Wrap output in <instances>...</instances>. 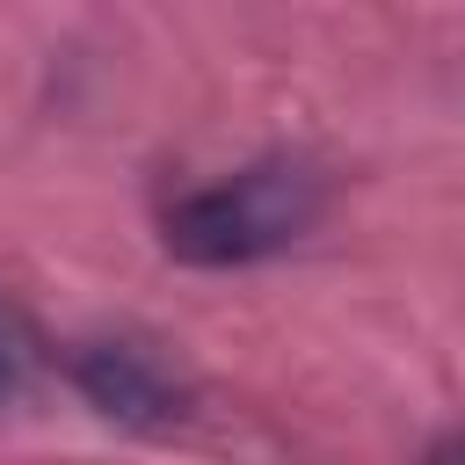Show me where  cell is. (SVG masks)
<instances>
[{
	"label": "cell",
	"mask_w": 465,
	"mask_h": 465,
	"mask_svg": "<svg viewBox=\"0 0 465 465\" xmlns=\"http://www.w3.org/2000/svg\"><path fill=\"white\" fill-rule=\"evenodd\" d=\"M327 211V174L305 160H254L203 189H182L160 211V240L174 262L196 269H247L298 247Z\"/></svg>",
	"instance_id": "obj_1"
},
{
	"label": "cell",
	"mask_w": 465,
	"mask_h": 465,
	"mask_svg": "<svg viewBox=\"0 0 465 465\" xmlns=\"http://www.w3.org/2000/svg\"><path fill=\"white\" fill-rule=\"evenodd\" d=\"M73 385L124 429H174L189 414L182 378L145 349V341H80L73 349Z\"/></svg>",
	"instance_id": "obj_2"
},
{
	"label": "cell",
	"mask_w": 465,
	"mask_h": 465,
	"mask_svg": "<svg viewBox=\"0 0 465 465\" xmlns=\"http://www.w3.org/2000/svg\"><path fill=\"white\" fill-rule=\"evenodd\" d=\"M421 465H465V429H450V436H436Z\"/></svg>",
	"instance_id": "obj_3"
},
{
	"label": "cell",
	"mask_w": 465,
	"mask_h": 465,
	"mask_svg": "<svg viewBox=\"0 0 465 465\" xmlns=\"http://www.w3.org/2000/svg\"><path fill=\"white\" fill-rule=\"evenodd\" d=\"M0 392H7V371H0Z\"/></svg>",
	"instance_id": "obj_4"
}]
</instances>
